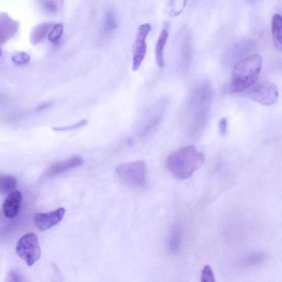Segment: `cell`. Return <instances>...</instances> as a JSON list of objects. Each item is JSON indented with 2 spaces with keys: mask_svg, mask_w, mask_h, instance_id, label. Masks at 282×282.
Here are the masks:
<instances>
[{
  "mask_svg": "<svg viewBox=\"0 0 282 282\" xmlns=\"http://www.w3.org/2000/svg\"><path fill=\"white\" fill-rule=\"evenodd\" d=\"M83 162V159L81 156L72 157L52 166L49 170L48 175L52 176L62 174L70 169L81 166Z\"/></svg>",
  "mask_w": 282,
  "mask_h": 282,
  "instance_id": "obj_11",
  "label": "cell"
},
{
  "mask_svg": "<svg viewBox=\"0 0 282 282\" xmlns=\"http://www.w3.org/2000/svg\"><path fill=\"white\" fill-rule=\"evenodd\" d=\"M116 173L121 181L131 186L142 187L146 184L147 166L142 161L122 164Z\"/></svg>",
  "mask_w": 282,
  "mask_h": 282,
  "instance_id": "obj_4",
  "label": "cell"
},
{
  "mask_svg": "<svg viewBox=\"0 0 282 282\" xmlns=\"http://www.w3.org/2000/svg\"><path fill=\"white\" fill-rule=\"evenodd\" d=\"M30 56L24 52H18L12 57V61L18 66L24 65L28 63Z\"/></svg>",
  "mask_w": 282,
  "mask_h": 282,
  "instance_id": "obj_20",
  "label": "cell"
},
{
  "mask_svg": "<svg viewBox=\"0 0 282 282\" xmlns=\"http://www.w3.org/2000/svg\"><path fill=\"white\" fill-rule=\"evenodd\" d=\"M183 231L180 227H175L170 234L168 248L170 254L175 255L179 250L182 243Z\"/></svg>",
  "mask_w": 282,
  "mask_h": 282,
  "instance_id": "obj_14",
  "label": "cell"
},
{
  "mask_svg": "<svg viewBox=\"0 0 282 282\" xmlns=\"http://www.w3.org/2000/svg\"><path fill=\"white\" fill-rule=\"evenodd\" d=\"M18 23L13 20L7 14H3L0 18V32H1V44L3 45L10 40L16 34L18 29Z\"/></svg>",
  "mask_w": 282,
  "mask_h": 282,
  "instance_id": "obj_10",
  "label": "cell"
},
{
  "mask_svg": "<svg viewBox=\"0 0 282 282\" xmlns=\"http://www.w3.org/2000/svg\"><path fill=\"white\" fill-rule=\"evenodd\" d=\"M201 282H216L211 266L206 265L201 273Z\"/></svg>",
  "mask_w": 282,
  "mask_h": 282,
  "instance_id": "obj_21",
  "label": "cell"
},
{
  "mask_svg": "<svg viewBox=\"0 0 282 282\" xmlns=\"http://www.w3.org/2000/svg\"><path fill=\"white\" fill-rule=\"evenodd\" d=\"M205 161V155L193 145L182 147L170 154L166 162L168 171L176 179L190 178Z\"/></svg>",
  "mask_w": 282,
  "mask_h": 282,
  "instance_id": "obj_1",
  "label": "cell"
},
{
  "mask_svg": "<svg viewBox=\"0 0 282 282\" xmlns=\"http://www.w3.org/2000/svg\"><path fill=\"white\" fill-rule=\"evenodd\" d=\"M22 201V195L20 192L15 191L8 195L5 200L3 209L6 217L14 218L18 214Z\"/></svg>",
  "mask_w": 282,
  "mask_h": 282,
  "instance_id": "obj_9",
  "label": "cell"
},
{
  "mask_svg": "<svg viewBox=\"0 0 282 282\" xmlns=\"http://www.w3.org/2000/svg\"><path fill=\"white\" fill-rule=\"evenodd\" d=\"M152 29L149 23L141 24L137 33L134 48L133 70H139L146 55L147 46L146 38Z\"/></svg>",
  "mask_w": 282,
  "mask_h": 282,
  "instance_id": "obj_7",
  "label": "cell"
},
{
  "mask_svg": "<svg viewBox=\"0 0 282 282\" xmlns=\"http://www.w3.org/2000/svg\"><path fill=\"white\" fill-rule=\"evenodd\" d=\"M169 37V30L167 28H163L161 31L155 46V58L157 65L161 69L165 67L164 59V49Z\"/></svg>",
  "mask_w": 282,
  "mask_h": 282,
  "instance_id": "obj_13",
  "label": "cell"
},
{
  "mask_svg": "<svg viewBox=\"0 0 282 282\" xmlns=\"http://www.w3.org/2000/svg\"><path fill=\"white\" fill-rule=\"evenodd\" d=\"M8 282H25L21 274L15 271H11L9 274Z\"/></svg>",
  "mask_w": 282,
  "mask_h": 282,
  "instance_id": "obj_24",
  "label": "cell"
},
{
  "mask_svg": "<svg viewBox=\"0 0 282 282\" xmlns=\"http://www.w3.org/2000/svg\"><path fill=\"white\" fill-rule=\"evenodd\" d=\"M65 212L64 208H60L50 212L36 213L34 216L35 225L40 231H47L58 224L63 219Z\"/></svg>",
  "mask_w": 282,
  "mask_h": 282,
  "instance_id": "obj_8",
  "label": "cell"
},
{
  "mask_svg": "<svg viewBox=\"0 0 282 282\" xmlns=\"http://www.w3.org/2000/svg\"><path fill=\"white\" fill-rule=\"evenodd\" d=\"M55 24L52 22H46L37 25L31 34L30 41L32 43L38 45L43 42L47 36L49 31L54 27Z\"/></svg>",
  "mask_w": 282,
  "mask_h": 282,
  "instance_id": "obj_12",
  "label": "cell"
},
{
  "mask_svg": "<svg viewBox=\"0 0 282 282\" xmlns=\"http://www.w3.org/2000/svg\"><path fill=\"white\" fill-rule=\"evenodd\" d=\"M17 186V180L11 175H2L0 176V191L3 194H10L15 192Z\"/></svg>",
  "mask_w": 282,
  "mask_h": 282,
  "instance_id": "obj_16",
  "label": "cell"
},
{
  "mask_svg": "<svg viewBox=\"0 0 282 282\" xmlns=\"http://www.w3.org/2000/svg\"><path fill=\"white\" fill-rule=\"evenodd\" d=\"M272 34L275 48L282 51V16L275 14L272 19Z\"/></svg>",
  "mask_w": 282,
  "mask_h": 282,
  "instance_id": "obj_15",
  "label": "cell"
},
{
  "mask_svg": "<svg viewBox=\"0 0 282 282\" xmlns=\"http://www.w3.org/2000/svg\"><path fill=\"white\" fill-rule=\"evenodd\" d=\"M212 100V90L208 83H201L195 88L189 106L194 133H199L204 127Z\"/></svg>",
  "mask_w": 282,
  "mask_h": 282,
  "instance_id": "obj_3",
  "label": "cell"
},
{
  "mask_svg": "<svg viewBox=\"0 0 282 282\" xmlns=\"http://www.w3.org/2000/svg\"><path fill=\"white\" fill-rule=\"evenodd\" d=\"M263 64L260 54L248 56L235 65L229 90L232 93L242 92L257 82Z\"/></svg>",
  "mask_w": 282,
  "mask_h": 282,
  "instance_id": "obj_2",
  "label": "cell"
},
{
  "mask_svg": "<svg viewBox=\"0 0 282 282\" xmlns=\"http://www.w3.org/2000/svg\"><path fill=\"white\" fill-rule=\"evenodd\" d=\"M228 121L226 118H223L219 122V129L222 135H226L227 132Z\"/></svg>",
  "mask_w": 282,
  "mask_h": 282,
  "instance_id": "obj_25",
  "label": "cell"
},
{
  "mask_svg": "<svg viewBox=\"0 0 282 282\" xmlns=\"http://www.w3.org/2000/svg\"><path fill=\"white\" fill-rule=\"evenodd\" d=\"M117 27L115 20L113 10L110 9L108 11L104 23V33L105 35H109Z\"/></svg>",
  "mask_w": 282,
  "mask_h": 282,
  "instance_id": "obj_18",
  "label": "cell"
},
{
  "mask_svg": "<svg viewBox=\"0 0 282 282\" xmlns=\"http://www.w3.org/2000/svg\"><path fill=\"white\" fill-rule=\"evenodd\" d=\"M88 121L87 120H83L79 121L76 123L73 124V126H67L65 127H56L52 129L55 131H67L70 130H76L87 126Z\"/></svg>",
  "mask_w": 282,
  "mask_h": 282,
  "instance_id": "obj_23",
  "label": "cell"
},
{
  "mask_svg": "<svg viewBox=\"0 0 282 282\" xmlns=\"http://www.w3.org/2000/svg\"><path fill=\"white\" fill-rule=\"evenodd\" d=\"M16 252L28 266L34 265L42 255L37 235L29 233L23 235L17 242Z\"/></svg>",
  "mask_w": 282,
  "mask_h": 282,
  "instance_id": "obj_6",
  "label": "cell"
},
{
  "mask_svg": "<svg viewBox=\"0 0 282 282\" xmlns=\"http://www.w3.org/2000/svg\"><path fill=\"white\" fill-rule=\"evenodd\" d=\"M64 32V25L61 23L55 24L48 35L49 41L56 45L60 41Z\"/></svg>",
  "mask_w": 282,
  "mask_h": 282,
  "instance_id": "obj_19",
  "label": "cell"
},
{
  "mask_svg": "<svg viewBox=\"0 0 282 282\" xmlns=\"http://www.w3.org/2000/svg\"><path fill=\"white\" fill-rule=\"evenodd\" d=\"M41 4L43 9L49 14H55L58 11V5L55 1H42Z\"/></svg>",
  "mask_w": 282,
  "mask_h": 282,
  "instance_id": "obj_22",
  "label": "cell"
},
{
  "mask_svg": "<svg viewBox=\"0 0 282 282\" xmlns=\"http://www.w3.org/2000/svg\"><path fill=\"white\" fill-rule=\"evenodd\" d=\"M245 96L264 106H272L278 100V90L277 86L270 81H257L246 90Z\"/></svg>",
  "mask_w": 282,
  "mask_h": 282,
  "instance_id": "obj_5",
  "label": "cell"
},
{
  "mask_svg": "<svg viewBox=\"0 0 282 282\" xmlns=\"http://www.w3.org/2000/svg\"><path fill=\"white\" fill-rule=\"evenodd\" d=\"M52 104V103H50V102L47 103H44L41 105V106H39L37 107V111H42L45 109H47L51 106Z\"/></svg>",
  "mask_w": 282,
  "mask_h": 282,
  "instance_id": "obj_26",
  "label": "cell"
},
{
  "mask_svg": "<svg viewBox=\"0 0 282 282\" xmlns=\"http://www.w3.org/2000/svg\"><path fill=\"white\" fill-rule=\"evenodd\" d=\"M192 57V47L191 39L189 37L183 40L182 49V67L183 70H186L190 64Z\"/></svg>",
  "mask_w": 282,
  "mask_h": 282,
  "instance_id": "obj_17",
  "label": "cell"
}]
</instances>
